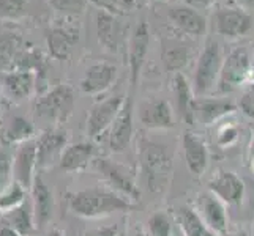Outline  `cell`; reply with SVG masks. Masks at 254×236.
<instances>
[{
    "label": "cell",
    "mask_w": 254,
    "mask_h": 236,
    "mask_svg": "<svg viewBox=\"0 0 254 236\" xmlns=\"http://www.w3.org/2000/svg\"><path fill=\"white\" fill-rule=\"evenodd\" d=\"M134 236H145V235H144V233H142V232H137V233H136V235H134Z\"/></svg>",
    "instance_id": "44"
},
{
    "label": "cell",
    "mask_w": 254,
    "mask_h": 236,
    "mask_svg": "<svg viewBox=\"0 0 254 236\" xmlns=\"http://www.w3.org/2000/svg\"><path fill=\"white\" fill-rule=\"evenodd\" d=\"M192 121L197 120L202 125H212L216 120L232 113L235 106L227 99H207V98H194L192 101Z\"/></svg>",
    "instance_id": "19"
},
{
    "label": "cell",
    "mask_w": 254,
    "mask_h": 236,
    "mask_svg": "<svg viewBox=\"0 0 254 236\" xmlns=\"http://www.w3.org/2000/svg\"><path fill=\"white\" fill-rule=\"evenodd\" d=\"M139 120L148 129L174 128V112L166 99H148L139 107Z\"/></svg>",
    "instance_id": "14"
},
{
    "label": "cell",
    "mask_w": 254,
    "mask_h": 236,
    "mask_svg": "<svg viewBox=\"0 0 254 236\" xmlns=\"http://www.w3.org/2000/svg\"><path fill=\"white\" fill-rule=\"evenodd\" d=\"M33 134H35V128L29 120H25L24 117H14L5 131L3 141L8 145H13V143L21 145L27 141H32Z\"/></svg>",
    "instance_id": "28"
},
{
    "label": "cell",
    "mask_w": 254,
    "mask_h": 236,
    "mask_svg": "<svg viewBox=\"0 0 254 236\" xmlns=\"http://www.w3.org/2000/svg\"><path fill=\"white\" fill-rule=\"evenodd\" d=\"M235 141H237V129H235L234 126L224 128L220 133V136H218V143H220L221 146H229Z\"/></svg>",
    "instance_id": "37"
},
{
    "label": "cell",
    "mask_w": 254,
    "mask_h": 236,
    "mask_svg": "<svg viewBox=\"0 0 254 236\" xmlns=\"http://www.w3.org/2000/svg\"><path fill=\"white\" fill-rule=\"evenodd\" d=\"M3 217L5 222L21 236H32V233L37 229L35 227V217H33V208L30 198H25L19 206L5 213Z\"/></svg>",
    "instance_id": "25"
},
{
    "label": "cell",
    "mask_w": 254,
    "mask_h": 236,
    "mask_svg": "<svg viewBox=\"0 0 254 236\" xmlns=\"http://www.w3.org/2000/svg\"><path fill=\"white\" fill-rule=\"evenodd\" d=\"M0 236H21V235L17 233L14 229H11L8 224H5V225L0 227Z\"/></svg>",
    "instance_id": "40"
},
{
    "label": "cell",
    "mask_w": 254,
    "mask_h": 236,
    "mask_svg": "<svg viewBox=\"0 0 254 236\" xmlns=\"http://www.w3.org/2000/svg\"><path fill=\"white\" fill-rule=\"evenodd\" d=\"M49 236H65V233H64V232H60V230H57V229H54V230L51 232Z\"/></svg>",
    "instance_id": "41"
},
{
    "label": "cell",
    "mask_w": 254,
    "mask_h": 236,
    "mask_svg": "<svg viewBox=\"0 0 254 236\" xmlns=\"http://www.w3.org/2000/svg\"><path fill=\"white\" fill-rule=\"evenodd\" d=\"M199 216L205 222V225L215 235L229 236L227 235V214L226 206L220 198L215 197L210 190H205L197 197Z\"/></svg>",
    "instance_id": "12"
},
{
    "label": "cell",
    "mask_w": 254,
    "mask_h": 236,
    "mask_svg": "<svg viewBox=\"0 0 254 236\" xmlns=\"http://www.w3.org/2000/svg\"><path fill=\"white\" fill-rule=\"evenodd\" d=\"M116 76H117V68L114 65L106 62L95 63L87 68L84 77L81 79L79 87L82 93L85 94H98L109 89L112 82L116 81Z\"/></svg>",
    "instance_id": "17"
},
{
    "label": "cell",
    "mask_w": 254,
    "mask_h": 236,
    "mask_svg": "<svg viewBox=\"0 0 254 236\" xmlns=\"http://www.w3.org/2000/svg\"><path fill=\"white\" fill-rule=\"evenodd\" d=\"M168 19L177 30L191 37H199L205 32V17L187 5L171 8L168 11Z\"/></svg>",
    "instance_id": "18"
},
{
    "label": "cell",
    "mask_w": 254,
    "mask_h": 236,
    "mask_svg": "<svg viewBox=\"0 0 254 236\" xmlns=\"http://www.w3.org/2000/svg\"><path fill=\"white\" fill-rule=\"evenodd\" d=\"M27 198V189H24L17 183H11L2 194H0V213H8L13 208L19 206Z\"/></svg>",
    "instance_id": "31"
},
{
    "label": "cell",
    "mask_w": 254,
    "mask_h": 236,
    "mask_svg": "<svg viewBox=\"0 0 254 236\" xmlns=\"http://www.w3.org/2000/svg\"><path fill=\"white\" fill-rule=\"evenodd\" d=\"M250 54L245 47H239L232 50L229 55L223 60L221 71L218 76V92L227 93L232 92L245 82L250 71Z\"/></svg>",
    "instance_id": "5"
},
{
    "label": "cell",
    "mask_w": 254,
    "mask_h": 236,
    "mask_svg": "<svg viewBox=\"0 0 254 236\" xmlns=\"http://www.w3.org/2000/svg\"><path fill=\"white\" fill-rule=\"evenodd\" d=\"M11 170H13V156L5 150H0V186H5L10 181Z\"/></svg>",
    "instance_id": "34"
},
{
    "label": "cell",
    "mask_w": 254,
    "mask_h": 236,
    "mask_svg": "<svg viewBox=\"0 0 254 236\" xmlns=\"http://www.w3.org/2000/svg\"><path fill=\"white\" fill-rule=\"evenodd\" d=\"M208 190L224 205H235L242 202L245 185L234 172H220L208 183Z\"/></svg>",
    "instance_id": "15"
},
{
    "label": "cell",
    "mask_w": 254,
    "mask_h": 236,
    "mask_svg": "<svg viewBox=\"0 0 254 236\" xmlns=\"http://www.w3.org/2000/svg\"><path fill=\"white\" fill-rule=\"evenodd\" d=\"M231 236H248V233L247 232H237V233H234Z\"/></svg>",
    "instance_id": "42"
},
{
    "label": "cell",
    "mask_w": 254,
    "mask_h": 236,
    "mask_svg": "<svg viewBox=\"0 0 254 236\" xmlns=\"http://www.w3.org/2000/svg\"><path fill=\"white\" fill-rule=\"evenodd\" d=\"M77 43V33L62 27L51 29L46 35V45L51 57L56 60H66L71 55L73 47Z\"/></svg>",
    "instance_id": "23"
},
{
    "label": "cell",
    "mask_w": 254,
    "mask_h": 236,
    "mask_svg": "<svg viewBox=\"0 0 254 236\" xmlns=\"http://www.w3.org/2000/svg\"><path fill=\"white\" fill-rule=\"evenodd\" d=\"M27 0H0V17L3 19H17L24 14Z\"/></svg>",
    "instance_id": "33"
},
{
    "label": "cell",
    "mask_w": 254,
    "mask_h": 236,
    "mask_svg": "<svg viewBox=\"0 0 254 236\" xmlns=\"http://www.w3.org/2000/svg\"><path fill=\"white\" fill-rule=\"evenodd\" d=\"M161 60L163 66L166 71L169 73H180L190 60V52L183 46H174V45H166L163 46L161 52Z\"/></svg>",
    "instance_id": "29"
},
{
    "label": "cell",
    "mask_w": 254,
    "mask_h": 236,
    "mask_svg": "<svg viewBox=\"0 0 254 236\" xmlns=\"http://www.w3.org/2000/svg\"><path fill=\"white\" fill-rule=\"evenodd\" d=\"M35 82H37V76L29 68L11 69L3 77V85L8 94L16 101L29 98L35 90Z\"/></svg>",
    "instance_id": "22"
},
{
    "label": "cell",
    "mask_w": 254,
    "mask_h": 236,
    "mask_svg": "<svg viewBox=\"0 0 254 236\" xmlns=\"http://www.w3.org/2000/svg\"><path fill=\"white\" fill-rule=\"evenodd\" d=\"M37 170V146L33 141H27L17 146L13 157V177L14 183L21 185L24 189L30 190Z\"/></svg>",
    "instance_id": "13"
},
{
    "label": "cell",
    "mask_w": 254,
    "mask_h": 236,
    "mask_svg": "<svg viewBox=\"0 0 254 236\" xmlns=\"http://www.w3.org/2000/svg\"><path fill=\"white\" fill-rule=\"evenodd\" d=\"M68 145V133L64 129L52 128L41 133L37 146V169H48L54 164H59L60 156Z\"/></svg>",
    "instance_id": "8"
},
{
    "label": "cell",
    "mask_w": 254,
    "mask_h": 236,
    "mask_svg": "<svg viewBox=\"0 0 254 236\" xmlns=\"http://www.w3.org/2000/svg\"><path fill=\"white\" fill-rule=\"evenodd\" d=\"M142 165L150 190L163 189L166 178L171 173V156L166 146L147 143L142 151Z\"/></svg>",
    "instance_id": "6"
},
{
    "label": "cell",
    "mask_w": 254,
    "mask_h": 236,
    "mask_svg": "<svg viewBox=\"0 0 254 236\" xmlns=\"http://www.w3.org/2000/svg\"><path fill=\"white\" fill-rule=\"evenodd\" d=\"M76 106L74 92L66 84H59L52 90L40 96L37 101V115L56 121V123H65L73 115Z\"/></svg>",
    "instance_id": "3"
},
{
    "label": "cell",
    "mask_w": 254,
    "mask_h": 236,
    "mask_svg": "<svg viewBox=\"0 0 254 236\" xmlns=\"http://www.w3.org/2000/svg\"><path fill=\"white\" fill-rule=\"evenodd\" d=\"M131 137H133V101L127 98L108 131L109 148L114 153H124L131 142Z\"/></svg>",
    "instance_id": "11"
},
{
    "label": "cell",
    "mask_w": 254,
    "mask_h": 236,
    "mask_svg": "<svg viewBox=\"0 0 254 236\" xmlns=\"http://www.w3.org/2000/svg\"><path fill=\"white\" fill-rule=\"evenodd\" d=\"M187 6L192 8V10H204V8H208L215 3V0H185Z\"/></svg>",
    "instance_id": "39"
},
{
    "label": "cell",
    "mask_w": 254,
    "mask_h": 236,
    "mask_svg": "<svg viewBox=\"0 0 254 236\" xmlns=\"http://www.w3.org/2000/svg\"><path fill=\"white\" fill-rule=\"evenodd\" d=\"M240 2H245V3H254V0H240Z\"/></svg>",
    "instance_id": "43"
},
{
    "label": "cell",
    "mask_w": 254,
    "mask_h": 236,
    "mask_svg": "<svg viewBox=\"0 0 254 236\" xmlns=\"http://www.w3.org/2000/svg\"><path fill=\"white\" fill-rule=\"evenodd\" d=\"M147 229L150 236H175V222L164 211H156L148 217Z\"/></svg>",
    "instance_id": "30"
},
{
    "label": "cell",
    "mask_w": 254,
    "mask_h": 236,
    "mask_svg": "<svg viewBox=\"0 0 254 236\" xmlns=\"http://www.w3.org/2000/svg\"><path fill=\"white\" fill-rule=\"evenodd\" d=\"M175 217H177V222L183 236H215V233L200 219L196 209L190 206H180Z\"/></svg>",
    "instance_id": "27"
},
{
    "label": "cell",
    "mask_w": 254,
    "mask_h": 236,
    "mask_svg": "<svg viewBox=\"0 0 254 236\" xmlns=\"http://www.w3.org/2000/svg\"><path fill=\"white\" fill-rule=\"evenodd\" d=\"M96 35L103 47L109 52H117L119 49V27L116 16L111 11L100 8L96 11Z\"/></svg>",
    "instance_id": "24"
},
{
    "label": "cell",
    "mask_w": 254,
    "mask_h": 236,
    "mask_svg": "<svg viewBox=\"0 0 254 236\" xmlns=\"http://www.w3.org/2000/svg\"><path fill=\"white\" fill-rule=\"evenodd\" d=\"M117 232H119V227H117V224H114V225L101 227L98 230H93L87 236H117Z\"/></svg>",
    "instance_id": "38"
},
{
    "label": "cell",
    "mask_w": 254,
    "mask_h": 236,
    "mask_svg": "<svg viewBox=\"0 0 254 236\" xmlns=\"http://www.w3.org/2000/svg\"><path fill=\"white\" fill-rule=\"evenodd\" d=\"M183 151H185L187 165L192 175H202L208 165V150L202 139L192 133L183 134Z\"/></svg>",
    "instance_id": "21"
},
{
    "label": "cell",
    "mask_w": 254,
    "mask_h": 236,
    "mask_svg": "<svg viewBox=\"0 0 254 236\" xmlns=\"http://www.w3.org/2000/svg\"><path fill=\"white\" fill-rule=\"evenodd\" d=\"M142 3V0H137V5H141Z\"/></svg>",
    "instance_id": "45"
},
{
    "label": "cell",
    "mask_w": 254,
    "mask_h": 236,
    "mask_svg": "<svg viewBox=\"0 0 254 236\" xmlns=\"http://www.w3.org/2000/svg\"><path fill=\"white\" fill-rule=\"evenodd\" d=\"M32 208H33V217H35V227H45L54 213V197L40 175H35L33 185H32Z\"/></svg>",
    "instance_id": "16"
},
{
    "label": "cell",
    "mask_w": 254,
    "mask_h": 236,
    "mask_svg": "<svg viewBox=\"0 0 254 236\" xmlns=\"http://www.w3.org/2000/svg\"><path fill=\"white\" fill-rule=\"evenodd\" d=\"M148 46H150V27L145 21H141L136 24L128 43V68L129 81L133 87H136L139 76H141Z\"/></svg>",
    "instance_id": "9"
},
{
    "label": "cell",
    "mask_w": 254,
    "mask_h": 236,
    "mask_svg": "<svg viewBox=\"0 0 254 236\" xmlns=\"http://www.w3.org/2000/svg\"><path fill=\"white\" fill-rule=\"evenodd\" d=\"M172 90L175 94V101H177V110L179 115L187 121V123H192V101H194V93L187 77L182 73H175L172 79Z\"/></svg>",
    "instance_id": "26"
},
{
    "label": "cell",
    "mask_w": 254,
    "mask_h": 236,
    "mask_svg": "<svg viewBox=\"0 0 254 236\" xmlns=\"http://www.w3.org/2000/svg\"><path fill=\"white\" fill-rule=\"evenodd\" d=\"M93 165H95V169L100 172L101 177L106 180L108 185L112 188V190H116L124 197L129 198L131 202H134V200L139 198L141 192H139L136 186L134 173L129 169H127L125 165L106 159V157L95 159Z\"/></svg>",
    "instance_id": "4"
},
{
    "label": "cell",
    "mask_w": 254,
    "mask_h": 236,
    "mask_svg": "<svg viewBox=\"0 0 254 236\" xmlns=\"http://www.w3.org/2000/svg\"><path fill=\"white\" fill-rule=\"evenodd\" d=\"M223 55L221 47L215 40H208L202 54L199 55L196 71H194V82H192V93L196 96H205L210 93L216 85L218 76L221 71Z\"/></svg>",
    "instance_id": "2"
},
{
    "label": "cell",
    "mask_w": 254,
    "mask_h": 236,
    "mask_svg": "<svg viewBox=\"0 0 254 236\" xmlns=\"http://www.w3.org/2000/svg\"><path fill=\"white\" fill-rule=\"evenodd\" d=\"M95 156V145L90 142H79L66 145L60 156L59 167L65 172H82Z\"/></svg>",
    "instance_id": "20"
},
{
    "label": "cell",
    "mask_w": 254,
    "mask_h": 236,
    "mask_svg": "<svg viewBox=\"0 0 254 236\" xmlns=\"http://www.w3.org/2000/svg\"><path fill=\"white\" fill-rule=\"evenodd\" d=\"M239 107L245 115L254 118V85L248 87V89L243 92L239 101Z\"/></svg>",
    "instance_id": "35"
},
{
    "label": "cell",
    "mask_w": 254,
    "mask_h": 236,
    "mask_svg": "<svg viewBox=\"0 0 254 236\" xmlns=\"http://www.w3.org/2000/svg\"><path fill=\"white\" fill-rule=\"evenodd\" d=\"M68 203L71 211L81 217H103L116 211L133 209L134 203L112 189H84L68 194Z\"/></svg>",
    "instance_id": "1"
},
{
    "label": "cell",
    "mask_w": 254,
    "mask_h": 236,
    "mask_svg": "<svg viewBox=\"0 0 254 236\" xmlns=\"http://www.w3.org/2000/svg\"><path fill=\"white\" fill-rule=\"evenodd\" d=\"M103 10H120V8H134L137 6V0H98Z\"/></svg>",
    "instance_id": "36"
},
{
    "label": "cell",
    "mask_w": 254,
    "mask_h": 236,
    "mask_svg": "<svg viewBox=\"0 0 254 236\" xmlns=\"http://www.w3.org/2000/svg\"><path fill=\"white\" fill-rule=\"evenodd\" d=\"M48 2L54 10L68 16L82 14L87 6V0H48Z\"/></svg>",
    "instance_id": "32"
},
{
    "label": "cell",
    "mask_w": 254,
    "mask_h": 236,
    "mask_svg": "<svg viewBox=\"0 0 254 236\" xmlns=\"http://www.w3.org/2000/svg\"><path fill=\"white\" fill-rule=\"evenodd\" d=\"M215 30L227 38H239L253 27V17L240 8H220L213 14Z\"/></svg>",
    "instance_id": "10"
},
{
    "label": "cell",
    "mask_w": 254,
    "mask_h": 236,
    "mask_svg": "<svg viewBox=\"0 0 254 236\" xmlns=\"http://www.w3.org/2000/svg\"><path fill=\"white\" fill-rule=\"evenodd\" d=\"M124 96H112V98L96 102L90 109L89 120H87V134L90 136V139L101 141V137L108 134L111 125L124 106Z\"/></svg>",
    "instance_id": "7"
}]
</instances>
